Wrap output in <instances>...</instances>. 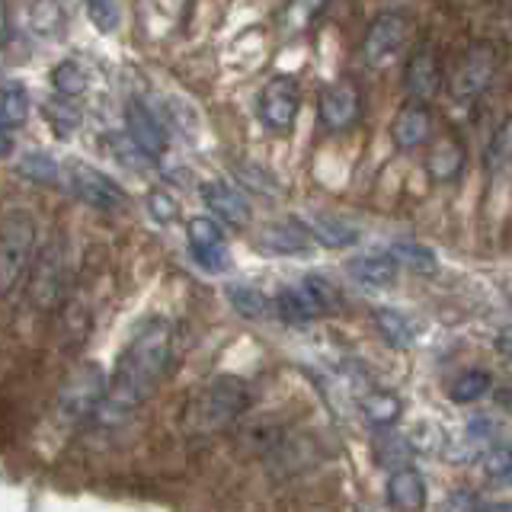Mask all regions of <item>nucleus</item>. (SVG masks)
Instances as JSON below:
<instances>
[{"mask_svg": "<svg viewBox=\"0 0 512 512\" xmlns=\"http://www.w3.org/2000/svg\"><path fill=\"white\" fill-rule=\"evenodd\" d=\"M173 362V327L164 317H151L135 330V336L122 349V356L116 362L106 394L96 407L93 420L100 426H119L128 420L144 400L154 394L160 378L167 375V368Z\"/></svg>", "mask_w": 512, "mask_h": 512, "instance_id": "1", "label": "nucleus"}, {"mask_svg": "<svg viewBox=\"0 0 512 512\" xmlns=\"http://www.w3.org/2000/svg\"><path fill=\"white\" fill-rule=\"evenodd\" d=\"M250 407V388L237 375H218L189 397L183 423L192 436H212L237 423Z\"/></svg>", "mask_w": 512, "mask_h": 512, "instance_id": "2", "label": "nucleus"}, {"mask_svg": "<svg viewBox=\"0 0 512 512\" xmlns=\"http://www.w3.org/2000/svg\"><path fill=\"white\" fill-rule=\"evenodd\" d=\"M36 218L13 208L0 218V298H10L36 263Z\"/></svg>", "mask_w": 512, "mask_h": 512, "instance_id": "3", "label": "nucleus"}, {"mask_svg": "<svg viewBox=\"0 0 512 512\" xmlns=\"http://www.w3.org/2000/svg\"><path fill=\"white\" fill-rule=\"evenodd\" d=\"M496 71H500V52H496L493 42H471L464 48V55L458 58L452 80V96L458 106H471L484 96L493 84Z\"/></svg>", "mask_w": 512, "mask_h": 512, "instance_id": "4", "label": "nucleus"}, {"mask_svg": "<svg viewBox=\"0 0 512 512\" xmlns=\"http://www.w3.org/2000/svg\"><path fill=\"white\" fill-rule=\"evenodd\" d=\"M68 250H64L61 240H52L36 253V263H32V279H29V301L36 304L42 314L58 311V304L64 301L68 292Z\"/></svg>", "mask_w": 512, "mask_h": 512, "instance_id": "5", "label": "nucleus"}, {"mask_svg": "<svg viewBox=\"0 0 512 512\" xmlns=\"http://www.w3.org/2000/svg\"><path fill=\"white\" fill-rule=\"evenodd\" d=\"M407 36H410L407 13L400 10L375 13V20L368 23L362 36V61L368 68H384V64H391L400 55V48L407 45Z\"/></svg>", "mask_w": 512, "mask_h": 512, "instance_id": "6", "label": "nucleus"}, {"mask_svg": "<svg viewBox=\"0 0 512 512\" xmlns=\"http://www.w3.org/2000/svg\"><path fill=\"white\" fill-rule=\"evenodd\" d=\"M64 183L80 202L96 208V212H122L128 205L125 189L90 164H68L64 167Z\"/></svg>", "mask_w": 512, "mask_h": 512, "instance_id": "7", "label": "nucleus"}, {"mask_svg": "<svg viewBox=\"0 0 512 512\" xmlns=\"http://www.w3.org/2000/svg\"><path fill=\"white\" fill-rule=\"evenodd\" d=\"M106 375L100 365H84L71 375V381L64 384V391L58 397V416L64 423H80L87 416L96 413L100 400L106 394Z\"/></svg>", "mask_w": 512, "mask_h": 512, "instance_id": "8", "label": "nucleus"}, {"mask_svg": "<svg viewBox=\"0 0 512 512\" xmlns=\"http://www.w3.org/2000/svg\"><path fill=\"white\" fill-rule=\"evenodd\" d=\"M317 119L333 135L356 128V122L362 119V90H359L356 80L340 77V80H333V84H327L324 90H320Z\"/></svg>", "mask_w": 512, "mask_h": 512, "instance_id": "9", "label": "nucleus"}, {"mask_svg": "<svg viewBox=\"0 0 512 512\" xmlns=\"http://www.w3.org/2000/svg\"><path fill=\"white\" fill-rule=\"evenodd\" d=\"M301 112V87L295 77L279 74L272 77L260 93V119L266 122L269 132H292V125Z\"/></svg>", "mask_w": 512, "mask_h": 512, "instance_id": "10", "label": "nucleus"}, {"mask_svg": "<svg viewBox=\"0 0 512 512\" xmlns=\"http://www.w3.org/2000/svg\"><path fill=\"white\" fill-rule=\"evenodd\" d=\"M186 237H189V250L196 256V263L208 272H224L231 266V253H228V240L215 218L199 215L189 218L186 224Z\"/></svg>", "mask_w": 512, "mask_h": 512, "instance_id": "11", "label": "nucleus"}, {"mask_svg": "<svg viewBox=\"0 0 512 512\" xmlns=\"http://www.w3.org/2000/svg\"><path fill=\"white\" fill-rule=\"evenodd\" d=\"M442 58L436 45H420L404 64V90L413 96V103H429L442 90Z\"/></svg>", "mask_w": 512, "mask_h": 512, "instance_id": "12", "label": "nucleus"}, {"mask_svg": "<svg viewBox=\"0 0 512 512\" xmlns=\"http://www.w3.org/2000/svg\"><path fill=\"white\" fill-rule=\"evenodd\" d=\"M125 125H128V138H132V144L144 157H160L167 151L164 122H160L141 100H132L125 106Z\"/></svg>", "mask_w": 512, "mask_h": 512, "instance_id": "13", "label": "nucleus"}, {"mask_svg": "<svg viewBox=\"0 0 512 512\" xmlns=\"http://www.w3.org/2000/svg\"><path fill=\"white\" fill-rule=\"evenodd\" d=\"M432 135V109L429 103H407L397 109V116L391 122V138L400 151H416L423 148Z\"/></svg>", "mask_w": 512, "mask_h": 512, "instance_id": "14", "label": "nucleus"}, {"mask_svg": "<svg viewBox=\"0 0 512 512\" xmlns=\"http://www.w3.org/2000/svg\"><path fill=\"white\" fill-rule=\"evenodd\" d=\"M384 500L394 512H423L429 503V490H426V477L416 468H397L388 477V487H384Z\"/></svg>", "mask_w": 512, "mask_h": 512, "instance_id": "15", "label": "nucleus"}, {"mask_svg": "<svg viewBox=\"0 0 512 512\" xmlns=\"http://www.w3.org/2000/svg\"><path fill=\"white\" fill-rule=\"evenodd\" d=\"M202 202L212 208L215 218L231 224V228H247L250 224V205L244 199V192L234 189L231 183H221V180L202 183Z\"/></svg>", "mask_w": 512, "mask_h": 512, "instance_id": "16", "label": "nucleus"}, {"mask_svg": "<svg viewBox=\"0 0 512 512\" xmlns=\"http://www.w3.org/2000/svg\"><path fill=\"white\" fill-rule=\"evenodd\" d=\"M464 160H468V154H464V144L458 135H442L429 144L426 151V173L429 180L436 183H452L461 176L464 170Z\"/></svg>", "mask_w": 512, "mask_h": 512, "instance_id": "17", "label": "nucleus"}, {"mask_svg": "<svg viewBox=\"0 0 512 512\" xmlns=\"http://www.w3.org/2000/svg\"><path fill=\"white\" fill-rule=\"evenodd\" d=\"M311 234L301 224V218H285V221H272L260 234V247L279 256H295V253H308L311 250Z\"/></svg>", "mask_w": 512, "mask_h": 512, "instance_id": "18", "label": "nucleus"}, {"mask_svg": "<svg viewBox=\"0 0 512 512\" xmlns=\"http://www.w3.org/2000/svg\"><path fill=\"white\" fill-rule=\"evenodd\" d=\"M301 224L308 228L311 240L317 244H324L330 250H343V247H352L359 240V231L352 228V224L340 215H330V212H314V215H304Z\"/></svg>", "mask_w": 512, "mask_h": 512, "instance_id": "19", "label": "nucleus"}, {"mask_svg": "<svg viewBox=\"0 0 512 512\" xmlns=\"http://www.w3.org/2000/svg\"><path fill=\"white\" fill-rule=\"evenodd\" d=\"M346 269H349L352 279L368 285V288H391L397 282V263L391 260V256H375V253L356 256V260L346 263Z\"/></svg>", "mask_w": 512, "mask_h": 512, "instance_id": "20", "label": "nucleus"}, {"mask_svg": "<svg viewBox=\"0 0 512 512\" xmlns=\"http://www.w3.org/2000/svg\"><path fill=\"white\" fill-rule=\"evenodd\" d=\"M388 256L397 263V269H410L413 276H436L439 272L436 250L416 244V240H397Z\"/></svg>", "mask_w": 512, "mask_h": 512, "instance_id": "21", "label": "nucleus"}, {"mask_svg": "<svg viewBox=\"0 0 512 512\" xmlns=\"http://www.w3.org/2000/svg\"><path fill=\"white\" fill-rule=\"evenodd\" d=\"M29 116V93L20 80H7L0 84V132L20 128Z\"/></svg>", "mask_w": 512, "mask_h": 512, "instance_id": "22", "label": "nucleus"}, {"mask_svg": "<svg viewBox=\"0 0 512 512\" xmlns=\"http://www.w3.org/2000/svg\"><path fill=\"white\" fill-rule=\"evenodd\" d=\"M272 304H276V314L285 317L288 324H308V320H314L320 314L311 304V298L304 295L301 285H285L282 292L272 298Z\"/></svg>", "mask_w": 512, "mask_h": 512, "instance_id": "23", "label": "nucleus"}, {"mask_svg": "<svg viewBox=\"0 0 512 512\" xmlns=\"http://www.w3.org/2000/svg\"><path fill=\"white\" fill-rule=\"evenodd\" d=\"M375 324L381 330V336L397 349H407L416 340V327L407 314H400L397 308H375Z\"/></svg>", "mask_w": 512, "mask_h": 512, "instance_id": "24", "label": "nucleus"}, {"mask_svg": "<svg viewBox=\"0 0 512 512\" xmlns=\"http://www.w3.org/2000/svg\"><path fill=\"white\" fill-rule=\"evenodd\" d=\"M228 301L231 308L240 314V317H250V320H263L276 311V304L272 298H266L260 288H250V285H231L228 288Z\"/></svg>", "mask_w": 512, "mask_h": 512, "instance_id": "25", "label": "nucleus"}, {"mask_svg": "<svg viewBox=\"0 0 512 512\" xmlns=\"http://www.w3.org/2000/svg\"><path fill=\"white\" fill-rule=\"evenodd\" d=\"M490 372L487 368H468V372H461L452 384H448V397L455 400V404H474L480 400L487 391H490Z\"/></svg>", "mask_w": 512, "mask_h": 512, "instance_id": "26", "label": "nucleus"}, {"mask_svg": "<svg viewBox=\"0 0 512 512\" xmlns=\"http://www.w3.org/2000/svg\"><path fill=\"white\" fill-rule=\"evenodd\" d=\"M487 170L490 173H503L512 167V116H506L500 125L493 128V135L487 141Z\"/></svg>", "mask_w": 512, "mask_h": 512, "instance_id": "27", "label": "nucleus"}, {"mask_svg": "<svg viewBox=\"0 0 512 512\" xmlns=\"http://www.w3.org/2000/svg\"><path fill=\"white\" fill-rule=\"evenodd\" d=\"M400 397H394L391 391H368L362 397V413H365V420L372 423V426H391L397 423V416H400Z\"/></svg>", "mask_w": 512, "mask_h": 512, "instance_id": "28", "label": "nucleus"}, {"mask_svg": "<svg viewBox=\"0 0 512 512\" xmlns=\"http://www.w3.org/2000/svg\"><path fill=\"white\" fill-rule=\"evenodd\" d=\"M301 288H304V295L311 298V304H314L317 311H336L343 304V295L336 292V285L327 276H317V272L304 276L301 279Z\"/></svg>", "mask_w": 512, "mask_h": 512, "instance_id": "29", "label": "nucleus"}, {"mask_svg": "<svg viewBox=\"0 0 512 512\" xmlns=\"http://www.w3.org/2000/svg\"><path fill=\"white\" fill-rule=\"evenodd\" d=\"M487 477L493 480H512V445L509 442H493L484 455H480Z\"/></svg>", "mask_w": 512, "mask_h": 512, "instance_id": "30", "label": "nucleus"}, {"mask_svg": "<svg viewBox=\"0 0 512 512\" xmlns=\"http://www.w3.org/2000/svg\"><path fill=\"white\" fill-rule=\"evenodd\" d=\"M52 84L64 96H77V93L87 90V71L80 68L77 61H61L58 68L52 71Z\"/></svg>", "mask_w": 512, "mask_h": 512, "instance_id": "31", "label": "nucleus"}, {"mask_svg": "<svg viewBox=\"0 0 512 512\" xmlns=\"http://www.w3.org/2000/svg\"><path fill=\"white\" fill-rule=\"evenodd\" d=\"M61 23H64V13L55 4H39L29 10V29L36 32V36H55Z\"/></svg>", "mask_w": 512, "mask_h": 512, "instance_id": "32", "label": "nucleus"}, {"mask_svg": "<svg viewBox=\"0 0 512 512\" xmlns=\"http://www.w3.org/2000/svg\"><path fill=\"white\" fill-rule=\"evenodd\" d=\"M234 173H237V180L244 183V186H250L253 192H263V196H272L279 186H276V180L263 170V167H256V164H234Z\"/></svg>", "mask_w": 512, "mask_h": 512, "instance_id": "33", "label": "nucleus"}, {"mask_svg": "<svg viewBox=\"0 0 512 512\" xmlns=\"http://www.w3.org/2000/svg\"><path fill=\"white\" fill-rule=\"evenodd\" d=\"M148 215L157 224H170V221H176V215H180V205H176V199L167 189H151L148 192Z\"/></svg>", "mask_w": 512, "mask_h": 512, "instance_id": "34", "label": "nucleus"}, {"mask_svg": "<svg viewBox=\"0 0 512 512\" xmlns=\"http://www.w3.org/2000/svg\"><path fill=\"white\" fill-rule=\"evenodd\" d=\"M20 173L32 176V180H55L58 164L55 160H48L45 154H26L23 164H20Z\"/></svg>", "mask_w": 512, "mask_h": 512, "instance_id": "35", "label": "nucleus"}, {"mask_svg": "<svg viewBox=\"0 0 512 512\" xmlns=\"http://www.w3.org/2000/svg\"><path fill=\"white\" fill-rule=\"evenodd\" d=\"M87 13H90L93 26L100 32H112L119 26V7L116 4H90Z\"/></svg>", "mask_w": 512, "mask_h": 512, "instance_id": "36", "label": "nucleus"}, {"mask_svg": "<svg viewBox=\"0 0 512 512\" xmlns=\"http://www.w3.org/2000/svg\"><path fill=\"white\" fill-rule=\"evenodd\" d=\"M477 506H480V503L474 500L471 493H455L452 500L445 503V512H474Z\"/></svg>", "mask_w": 512, "mask_h": 512, "instance_id": "37", "label": "nucleus"}, {"mask_svg": "<svg viewBox=\"0 0 512 512\" xmlns=\"http://www.w3.org/2000/svg\"><path fill=\"white\" fill-rule=\"evenodd\" d=\"M7 32H10V13H7V7H4V4H0V45H4Z\"/></svg>", "mask_w": 512, "mask_h": 512, "instance_id": "38", "label": "nucleus"}, {"mask_svg": "<svg viewBox=\"0 0 512 512\" xmlns=\"http://www.w3.org/2000/svg\"><path fill=\"white\" fill-rule=\"evenodd\" d=\"M474 512H512V503H484V506H477Z\"/></svg>", "mask_w": 512, "mask_h": 512, "instance_id": "39", "label": "nucleus"}, {"mask_svg": "<svg viewBox=\"0 0 512 512\" xmlns=\"http://www.w3.org/2000/svg\"><path fill=\"white\" fill-rule=\"evenodd\" d=\"M496 346H500V349L506 352V356H512V330H506V333L500 336V340H496Z\"/></svg>", "mask_w": 512, "mask_h": 512, "instance_id": "40", "label": "nucleus"}]
</instances>
